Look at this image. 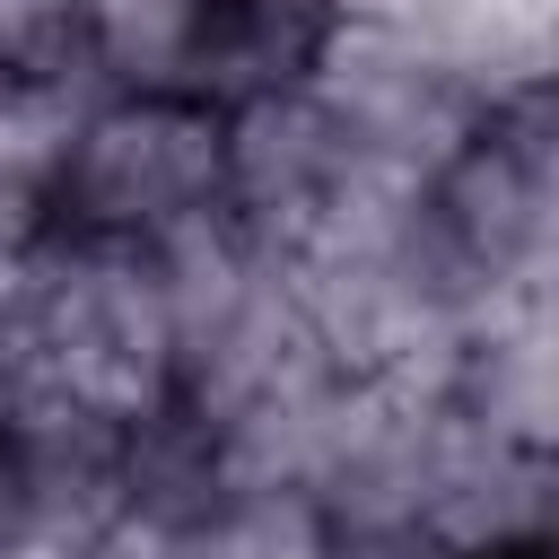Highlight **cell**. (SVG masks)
I'll return each instance as SVG.
<instances>
[{
	"label": "cell",
	"instance_id": "1",
	"mask_svg": "<svg viewBox=\"0 0 559 559\" xmlns=\"http://www.w3.org/2000/svg\"><path fill=\"white\" fill-rule=\"evenodd\" d=\"M0 297L26 341L35 393H61L114 428L175 411V323L140 245L52 227L35 253L0 262Z\"/></svg>",
	"mask_w": 559,
	"mask_h": 559
},
{
	"label": "cell",
	"instance_id": "2",
	"mask_svg": "<svg viewBox=\"0 0 559 559\" xmlns=\"http://www.w3.org/2000/svg\"><path fill=\"white\" fill-rule=\"evenodd\" d=\"M297 87L323 105V122L349 140V157L367 175H393V183H419V192L489 122V105L463 87V70L393 17H323Z\"/></svg>",
	"mask_w": 559,
	"mask_h": 559
},
{
	"label": "cell",
	"instance_id": "3",
	"mask_svg": "<svg viewBox=\"0 0 559 559\" xmlns=\"http://www.w3.org/2000/svg\"><path fill=\"white\" fill-rule=\"evenodd\" d=\"M218 210V114L192 96H96L70 122L61 227L105 245H157Z\"/></svg>",
	"mask_w": 559,
	"mask_h": 559
},
{
	"label": "cell",
	"instance_id": "4",
	"mask_svg": "<svg viewBox=\"0 0 559 559\" xmlns=\"http://www.w3.org/2000/svg\"><path fill=\"white\" fill-rule=\"evenodd\" d=\"M428 227L489 297H550V245H559V140L550 96L498 105L437 175H428Z\"/></svg>",
	"mask_w": 559,
	"mask_h": 559
},
{
	"label": "cell",
	"instance_id": "5",
	"mask_svg": "<svg viewBox=\"0 0 559 559\" xmlns=\"http://www.w3.org/2000/svg\"><path fill=\"white\" fill-rule=\"evenodd\" d=\"M550 515H559V463H550V445L489 437L454 402H428L411 533H428L445 559H542Z\"/></svg>",
	"mask_w": 559,
	"mask_h": 559
},
{
	"label": "cell",
	"instance_id": "6",
	"mask_svg": "<svg viewBox=\"0 0 559 559\" xmlns=\"http://www.w3.org/2000/svg\"><path fill=\"white\" fill-rule=\"evenodd\" d=\"M358 175L367 166L349 157V140L323 122V105L297 79L218 114V210L271 253H297L349 201Z\"/></svg>",
	"mask_w": 559,
	"mask_h": 559
},
{
	"label": "cell",
	"instance_id": "7",
	"mask_svg": "<svg viewBox=\"0 0 559 559\" xmlns=\"http://www.w3.org/2000/svg\"><path fill=\"white\" fill-rule=\"evenodd\" d=\"M210 9L218 0H87L79 35H87L96 87L105 96H183Z\"/></svg>",
	"mask_w": 559,
	"mask_h": 559
},
{
	"label": "cell",
	"instance_id": "8",
	"mask_svg": "<svg viewBox=\"0 0 559 559\" xmlns=\"http://www.w3.org/2000/svg\"><path fill=\"white\" fill-rule=\"evenodd\" d=\"M332 524L297 489H218L192 524H175L166 559H323Z\"/></svg>",
	"mask_w": 559,
	"mask_h": 559
},
{
	"label": "cell",
	"instance_id": "9",
	"mask_svg": "<svg viewBox=\"0 0 559 559\" xmlns=\"http://www.w3.org/2000/svg\"><path fill=\"white\" fill-rule=\"evenodd\" d=\"M87 0H0V87H79L105 96L79 35Z\"/></svg>",
	"mask_w": 559,
	"mask_h": 559
},
{
	"label": "cell",
	"instance_id": "10",
	"mask_svg": "<svg viewBox=\"0 0 559 559\" xmlns=\"http://www.w3.org/2000/svg\"><path fill=\"white\" fill-rule=\"evenodd\" d=\"M323 559H445V550L428 533H411V524H376V533H332Z\"/></svg>",
	"mask_w": 559,
	"mask_h": 559
},
{
	"label": "cell",
	"instance_id": "11",
	"mask_svg": "<svg viewBox=\"0 0 559 559\" xmlns=\"http://www.w3.org/2000/svg\"><path fill=\"white\" fill-rule=\"evenodd\" d=\"M253 9H288V17H332L341 0H253Z\"/></svg>",
	"mask_w": 559,
	"mask_h": 559
}]
</instances>
